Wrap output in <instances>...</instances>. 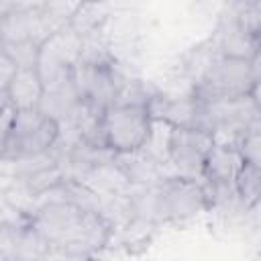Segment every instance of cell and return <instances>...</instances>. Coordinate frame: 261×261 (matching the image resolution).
Returning <instances> with one entry per match:
<instances>
[{
    "label": "cell",
    "instance_id": "18",
    "mask_svg": "<svg viewBox=\"0 0 261 261\" xmlns=\"http://www.w3.org/2000/svg\"><path fill=\"white\" fill-rule=\"evenodd\" d=\"M249 98L255 102V106L261 110V75H255L253 84H251V90H249Z\"/></svg>",
    "mask_w": 261,
    "mask_h": 261
},
{
    "label": "cell",
    "instance_id": "7",
    "mask_svg": "<svg viewBox=\"0 0 261 261\" xmlns=\"http://www.w3.org/2000/svg\"><path fill=\"white\" fill-rule=\"evenodd\" d=\"M43 8H18L0 14V43L10 41H37L45 43L57 29H61Z\"/></svg>",
    "mask_w": 261,
    "mask_h": 261
},
{
    "label": "cell",
    "instance_id": "20",
    "mask_svg": "<svg viewBox=\"0 0 261 261\" xmlns=\"http://www.w3.org/2000/svg\"><path fill=\"white\" fill-rule=\"evenodd\" d=\"M230 2H239V4H257L261 0H230Z\"/></svg>",
    "mask_w": 261,
    "mask_h": 261
},
{
    "label": "cell",
    "instance_id": "12",
    "mask_svg": "<svg viewBox=\"0 0 261 261\" xmlns=\"http://www.w3.org/2000/svg\"><path fill=\"white\" fill-rule=\"evenodd\" d=\"M110 14H112L110 2H82L67 24L84 37L96 29H102L108 22Z\"/></svg>",
    "mask_w": 261,
    "mask_h": 261
},
{
    "label": "cell",
    "instance_id": "15",
    "mask_svg": "<svg viewBox=\"0 0 261 261\" xmlns=\"http://www.w3.org/2000/svg\"><path fill=\"white\" fill-rule=\"evenodd\" d=\"M239 151L243 155V161L261 169V128H255V130L247 133L239 141Z\"/></svg>",
    "mask_w": 261,
    "mask_h": 261
},
{
    "label": "cell",
    "instance_id": "5",
    "mask_svg": "<svg viewBox=\"0 0 261 261\" xmlns=\"http://www.w3.org/2000/svg\"><path fill=\"white\" fill-rule=\"evenodd\" d=\"M253 80H255V71L251 59L220 53L212 61L204 77L196 84L194 94L200 100H208V102L230 100L249 94Z\"/></svg>",
    "mask_w": 261,
    "mask_h": 261
},
{
    "label": "cell",
    "instance_id": "8",
    "mask_svg": "<svg viewBox=\"0 0 261 261\" xmlns=\"http://www.w3.org/2000/svg\"><path fill=\"white\" fill-rule=\"evenodd\" d=\"M116 165L130 186H157L173 175L171 167L145 147L130 153H116Z\"/></svg>",
    "mask_w": 261,
    "mask_h": 261
},
{
    "label": "cell",
    "instance_id": "16",
    "mask_svg": "<svg viewBox=\"0 0 261 261\" xmlns=\"http://www.w3.org/2000/svg\"><path fill=\"white\" fill-rule=\"evenodd\" d=\"M16 71H18V65L6 53L0 51V90L8 86V82L14 77Z\"/></svg>",
    "mask_w": 261,
    "mask_h": 261
},
{
    "label": "cell",
    "instance_id": "22",
    "mask_svg": "<svg viewBox=\"0 0 261 261\" xmlns=\"http://www.w3.org/2000/svg\"><path fill=\"white\" fill-rule=\"evenodd\" d=\"M192 2H200V0H192Z\"/></svg>",
    "mask_w": 261,
    "mask_h": 261
},
{
    "label": "cell",
    "instance_id": "13",
    "mask_svg": "<svg viewBox=\"0 0 261 261\" xmlns=\"http://www.w3.org/2000/svg\"><path fill=\"white\" fill-rule=\"evenodd\" d=\"M234 188H237L239 200L247 208L253 206L261 198V169L245 161L234 177Z\"/></svg>",
    "mask_w": 261,
    "mask_h": 261
},
{
    "label": "cell",
    "instance_id": "6",
    "mask_svg": "<svg viewBox=\"0 0 261 261\" xmlns=\"http://www.w3.org/2000/svg\"><path fill=\"white\" fill-rule=\"evenodd\" d=\"M214 135L196 126H171L167 141V165L173 175L202 177Z\"/></svg>",
    "mask_w": 261,
    "mask_h": 261
},
{
    "label": "cell",
    "instance_id": "10",
    "mask_svg": "<svg viewBox=\"0 0 261 261\" xmlns=\"http://www.w3.org/2000/svg\"><path fill=\"white\" fill-rule=\"evenodd\" d=\"M0 94L4 98H8L16 110L39 108V104L45 96V84H43V77L37 67H22L14 73V77L8 82V86L0 90Z\"/></svg>",
    "mask_w": 261,
    "mask_h": 261
},
{
    "label": "cell",
    "instance_id": "4",
    "mask_svg": "<svg viewBox=\"0 0 261 261\" xmlns=\"http://www.w3.org/2000/svg\"><path fill=\"white\" fill-rule=\"evenodd\" d=\"M153 124L147 104H114L104 112L106 145L116 153L139 151L149 143Z\"/></svg>",
    "mask_w": 261,
    "mask_h": 261
},
{
    "label": "cell",
    "instance_id": "11",
    "mask_svg": "<svg viewBox=\"0 0 261 261\" xmlns=\"http://www.w3.org/2000/svg\"><path fill=\"white\" fill-rule=\"evenodd\" d=\"M243 163L245 161L239 151V145L226 141H214L212 149L208 151L202 177L212 181H234Z\"/></svg>",
    "mask_w": 261,
    "mask_h": 261
},
{
    "label": "cell",
    "instance_id": "17",
    "mask_svg": "<svg viewBox=\"0 0 261 261\" xmlns=\"http://www.w3.org/2000/svg\"><path fill=\"white\" fill-rule=\"evenodd\" d=\"M112 10H130V12H143L149 4V0H108Z\"/></svg>",
    "mask_w": 261,
    "mask_h": 261
},
{
    "label": "cell",
    "instance_id": "9",
    "mask_svg": "<svg viewBox=\"0 0 261 261\" xmlns=\"http://www.w3.org/2000/svg\"><path fill=\"white\" fill-rule=\"evenodd\" d=\"M147 106H149L153 120H161L171 126H196L200 102H198L196 94L167 96V94L155 92Z\"/></svg>",
    "mask_w": 261,
    "mask_h": 261
},
{
    "label": "cell",
    "instance_id": "14",
    "mask_svg": "<svg viewBox=\"0 0 261 261\" xmlns=\"http://www.w3.org/2000/svg\"><path fill=\"white\" fill-rule=\"evenodd\" d=\"M0 51L6 53L18 69L22 67H37L39 57H41V43L37 41H10V43H0Z\"/></svg>",
    "mask_w": 261,
    "mask_h": 261
},
{
    "label": "cell",
    "instance_id": "1",
    "mask_svg": "<svg viewBox=\"0 0 261 261\" xmlns=\"http://www.w3.org/2000/svg\"><path fill=\"white\" fill-rule=\"evenodd\" d=\"M29 222L49 243L51 255L77 259L98 255L116 232L102 212L84 210L57 198L35 200Z\"/></svg>",
    "mask_w": 261,
    "mask_h": 261
},
{
    "label": "cell",
    "instance_id": "3",
    "mask_svg": "<svg viewBox=\"0 0 261 261\" xmlns=\"http://www.w3.org/2000/svg\"><path fill=\"white\" fill-rule=\"evenodd\" d=\"M208 210L202 177L169 175L155 186V220L159 224L184 222Z\"/></svg>",
    "mask_w": 261,
    "mask_h": 261
},
{
    "label": "cell",
    "instance_id": "19",
    "mask_svg": "<svg viewBox=\"0 0 261 261\" xmlns=\"http://www.w3.org/2000/svg\"><path fill=\"white\" fill-rule=\"evenodd\" d=\"M251 65H253V71H255V75H261V47L257 49V53L253 55V59H251Z\"/></svg>",
    "mask_w": 261,
    "mask_h": 261
},
{
    "label": "cell",
    "instance_id": "2",
    "mask_svg": "<svg viewBox=\"0 0 261 261\" xmlns=\"http://www.w3.org/2000/svg\"><path fill=\"white\" fill-rule=\"evenodd\" d=\"M61 137V124L41 108L18 110L8 137L0 139L2 161L49 151Z\"/></svg>",
    "mask_w": 261,
    "mask_h": 261
},
{
    "label": "cell",
    "instance_id": "21",
    "mask_svg": "<svg viewBox=\"0 0 261 261\" xmlns=\"http://www.w3.org/2000/svg\"><path fill=\"white\" fill-rule=\"evenodd\" d=\"M82 2H108V0H82Z\"/></svg>",
    "mask_w": 261,
    "mask_h": 261
}]
</instances>
